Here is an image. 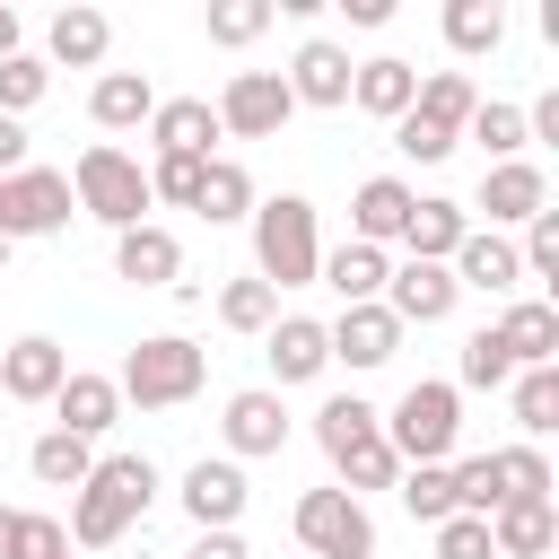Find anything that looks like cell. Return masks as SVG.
Here are the masks:
<instances>
[{
	"label": "cell",
	"instance_id": "f35d334b",
	"mask_svg": "<svg viewBox=\"0 0 559 559\" xmlns=\"http://www.w3.org/2000/svg\"><path fill=\"white\" fill-rule=\"evenodd\" d=\"M358 437H376V411H367L358 393H332V402L314 411V445L341 454V445H358Z\"/></svg>",
	"mask_w": 559,
	"mask_h": 559
},
{
	"label": "cell",
	"instance_id": "cb8c5ba5",
	"mask_svg": "<svg viewBox=\"0 0 559 559\" xmlns=\"http://www.w3.org/2000/svg\"><path fill=\"white\" fill-rule=\"evenodd\" d=\"M411 96H419V70H411V61H393V52L358 61V79H349V105H358V114H376V122H402V114H411Z\"/></svg>",
	"mask_w": 559,
	"mask_h": 559
},
{
	"label": "cell",
	"instance_id": "9c48e42d",
	"mask_svg": "<svg viewBox=\"0 0 559 559\" xmlns=\"http://www.w3.org/2000/svg\"><path fill=\"white\" fill-rule=\"evenodd\" d=\"M454 297H463V288H454V271H445V262H402V271L384 280V314H393L402 332H411V323H445V314H454Z\"/></svg>",
	"mask_w": 559,
	"mask_h": 559
},
{
	"label": "cell",
	"instance_id": "52a82bcc",
	"mask_svg": "<svg viewBox=\"0 0 559 559\" xmlns=\"http://www.w3.org/2000/svg\"><path fill=\"white\" fill-rule=\"evenodd\" d=\"M210 114H218V131H236V140H280V122L297 114V96H288L280 70H236Z\"/></svg>",
	"mask_w": 559,
	"mask_h": 559
},
{
	"label": "cell",
	"instance_id": "b9f144b4",
	"mask_svg": "<svg viewBox=\"0 0 559 559\" xmlns=\"http://www.w3.org/2000/svg\"><path fill=\"white\" fill-rule=\"evenodd\" d=\"M463 384H472V393H498V384H515V358L498 349V332H472V341H463Z\"/></svg>",
	"mask_w": 559,
	"mask_h": 559
},
{
	"label": "cell",
	"instance_id": "603a6c76",
	"mask_svg": "<svg viewBox=\"0 0 559 559\" xmlns=\"http://www.w3.org/2000/svg\"><path fill=\"white\" fill-rule=\"evenodd\" d=\"M559 542V507L550 498H507L498 515H489V550L498 559H542Z\"/></svg>",
	"mask_w": 559,
	"mask_h": 559
},
{
	"label": "cell",
	"instance_id": "5bb4252c",
	"mask_svg": "<svg viewBox=\"0 0 559 559\" xmlns=\"http://www.w3.org/2000/svg\"><path fill=\"white\" fill-rule=\"evenodd\" d=\"M183 515H192L201 533H236V515H245V472L201 454V463L183 472Z\"/></svg>",
	"mask_w": 559,
	"mask_h": 559
},
{
	"label": "cell",
	"instance_id": "ba28073f",
	"mask_svg": "<svg viewBox=\"0 0 559 559\" xmlns=\"http://www.w3.org/2000/svg\"><path fill=\"white\" fill-rule=\"evenodd\" d=\"M70 175H52V166H17L9 183H0V236H52V227H70Z\"/></svg>",
	"mask_w": 559,
	"mask_h": 559
},
{
	"label": "cell",
	"instance_id": "44dd1931",
	"mask_svg": "<svg viewBox=\"0 0 559 559\" xmlns=\"http://www.w3.org/2000/svg\"><path fill=\"white\" fill-rule=\"evenodd\" d=\"M114 271H122L131 288H175L183 245H175L166 227H148V218H140V227H122V236H114Z\"/></svg>",
	"mask_w": 559,
	"mask_h": 559
},
{
	"label": "cell",
	"instance_id": "7c38bea8",
	"mask_svg": "<svg viewBox=\"0 0 559 559\" xmlns=\"http://www.w3.org/2000/svg\"><path fill=\"white\" fill-rule=\"evenodd\" d=\"M480 210H489V236H498V227H524V218H542V210H550V183H542V166H524V157L489 166V175H480Z\"/></svg>",
	"mask_w": 559,
	"mask_h": 559
},
{
	"label": "cell",
	"instance_id": "d590c367",
	"mask_svg": "<svg viewBox=\"0 0 559 559\" xmlns=\"http://www.w3.org/2000/svg\"><path fill=\"white\" fill-rule=\"evenodd\" d=\"M218 323H227V332H271V323H280V288L227 280V288H218Z\"/></svg>",
	"mask_w": 559,
	"mask_h": 559
},
{
	"label": "cell",
	"instance_id": "ee69618b",
	"mask_svg": "<svg viewBox=\"0 0 559 559\" xmlns=\"http://www.w3.org/2000/svg\"><path fill=\"white\" fill-rule=\"evenodd\" d=\"M271 26V0H210V44H253Z\"/></svg>",
	"mask_w": 559,
	"mask_h": 559
},
{
	"label": "cell",
	"instance_id": "c3c4849f",
	"mask_svg": "<svg viewBox=\"0 0 559 559\" xmlns=\"http://www.w3.org/2000/svg\"><path fill=\"white\" fill-rule=\"evenodd\" d=\"M26 559H70V533L52 515H26Z\"/></svg>",
	"mask_w": 559,
	"mask_h": 559
},
{
	"label": "cell",
	"instance_id": "8fae6325",
	"mask_svg": "<svg viewBox=\"0 0 559 559\" xmlns=\"http://www.w3.org/2000/svg\"><path fill=\"white\" fill-rule=\"evenodd\" d=\"M61 376H70V349H61L52 332H26L17 349H0V393H9V402H52Z\"/></svg>",
	"mask_w": 559,
	"mask_h": 559
},
{
	"label": "cell",
	"instance_id": "d6986e66",
	"mask_svg": "<svg viewBox=\"0 0 559 559\" xmlns=\"http://www.w3.org/2000/svg\"><path fill=\"white\" fill-rule=\"evenodd\" d=\"M227 454H280L288 445V411H280V393L271 384H253V393H227Z\"/></svg>",
	"mask_w": 559,
	"mask_h": 559
},
{
	"label": "cell",
	"instance_id": "83f0119b",
	"mask_svg": "<svg viewBox=\"0 0 559 559\" xmlns=\"http://www.w3.org/2000/svg\"><path fill=\"white\" fill-rule=\"evenodd\" d=\"M44 44H52V61H61V70H96V61H105V44H114V26H105V9H61Z\"/></svg>",
	"mask_w": 559,
	"mask_h": 559
},
{
	"label": "cell",
	"instance_id": "d6a6232c",
	"mask_svg": "<svg viewBox=\"0 0 559 559\" xmlns=\"http://www.w3.org/2000/svg\"><path fill=\"white\" fill-rule=\"evenodd\" d=\"M332 472H341V489H349V498H367V489H393V480H402V463H393L384 428H376V437H358V445H341V454H332Z\"/></svg>",
	"mask_w": 559,
	"mask_h": 559
},
{
	"label": "cell",
	"instance_id": "f1b7e54d",
	"mask_svg": "<svg viewBox=\"0 0 559 559\" xmlns=\"http://www.w3.org/2000/svg\"><path fill=\"white\" fill-rule=\"evenodd\" d=\"M192 210H201L210 227H236V218H253V175H245L236 157H210V175H201Z\"/></svg>",
	"mask_w": 559,
	"mask_h": 559
},
{
	"label": "cell",
	"instance_id": "7a4b0ae2",
	"mask_svg": "<svg viewBox=\"0 0 559 559\" xmlns=\"http://www.w3.org/2000/svg\"><path fill=\"white\" fill-rule=\"evenodd\" d=\"M314 271H323L314 201H306V192L253 201V280H262V288H314Z\"/></svg>",
	"mask_w": 559,
	"mask_h": 559
},
{
	"label": "cell",
	"instance_id": "2e32d148",
	"mask_svg": "<svg viewBox=\"0 0 559 559\" xmlns=\"http://www.w3.org/2000/svg\"><path fill=\"white\" fill-rule=\"evenodd\" d=\"M314 280H323L341 306H384L393 262H384V245H358V236H349V245H332V253H323V271H314Z\"/></svg>",
	"mask_w": 559,
	"mask_h": 559
},
{
	"label": "cell",
	"instance_id": "ffe728a7",
	"mask_svg": "<svg viewBox=\"0 0 559 559\" xmlns=\"http://www.w3.org/2000/svg\"><path fill=\"white\" fill-rule=\"evenodd\" d=\"M148 140H157V157H210V140H218V114H210V96H157V114H148Z\"/></svg>",
	"mask_w": 559,
	"mask_h": 559
},
{
	"label": "cell",
	"instance_id": "f6af8a7d",
	"mask_svg": "<svg viewBox=\"0 0 559 559\" xmlns=\"http://www.w3.org/2000/svg\"><path fill=\"white\" fill-rule=\"evenodd\" d=\"M201 175H210V157H157V166H148V201H175V210H192Z\"/></svg>",
	"mask_w": 559,
	"mask_h": 559
},
{
	"label": "cell",
	"instance_id": "484cf974",
	"mask_svg": "<svg viewBox=\"0 0 559 559\" xmlns=\"http://www.w3.org/2000/svg\"><path fill=\"white\" fill-rule=\"evenodd\" d=\"M472 236V218H463V201H411V227H402V245H411V262H454V245Z\"/></svg>",
	"mask_w": 559,
	"mask_h": 559
},
{
	"label": "cell",
	"instance_id": "8992f818",
	"mask_svg": "<svg viewBox=\"0 0 559 559\" xmlns=\"http://www.w3.org/2000/svg\"><path fill=\"white\" fill-rule=\"evenodd\" d=\"M297 542H306V559H376V515L349 489H306L297 498Z\"/></svg>",
	"mask_w": 559,
	"mask_h": 559
},
{
	"label": "cell",
	"instance_id": "277c9868",
	"mask_svg": "<svg viewBox=\"0 0 559 559\" xmlns=\"http://www.w3.org/2000/svg\"><path fill=\"white\" fill-rule=\"evenodd\" d=\"M70 201L122 236V227H140V218H148V175H140V157H131V148L96 140V148H79V166H70Z\"/></svg>",
	"mask_w": 559,
	"mask_h": 559
},
{
	"label": "cell",
	"instance_id": "681fc988",
	"mask_svg": "<svg viewBox=\"0 0 559 559\" xmlns=\"http://www.w3.org/2000/svg\"><path fill=\"white\" fill-rule=\"evenodd\" d=\"M17 166H26V122H9V114H0V183H9Z\"/></svg>",
	"mask_w": 559,
	"mask_h": 559
},
{
	"label": "cell",
	"instance_id": "836d02e7",
	"mask_svg": "<svg viewBox=\"0 0 559 559\" xmlns=\"http://www.w3.org/2000/svg\"><path fill=\"white\" fill-rule=\"evenodd\" d=\"M515 428L524 437L559 428V367H515Z\"/></svg>",
	"mask_w": 559,
	"mask_h": 559
},
{
	"label": "cell",
	"instance_id": "5b68a950",
	"mask_svg": "<svg viewBox=\"0 0 559 559\" xmlns=\"http://www.w3.org/2000/svg\"><path fill=\"white\" fill-rule=\"evenodd\" d=\"M376 428H384L393 463H445L454 437H463V393L437 384V376H419V384L393 402V419H376Z\"/></svg>",
	"mask_w": 559,
	"mask_h": 559
},
{
	"label": "cell",
	"instance_id": "bcb514c9",
	"mask_svg": "<svg viewBox=\"0 0 559 559\" xmlns=\"http://www.w3.org/2000/svg\"><path fill=\"white\" fill-rule=\"evenodd\" d=\"M393 148H402V157H419V166H437V157H454V131H437V122L402 114V122H393Z\"/></svg>",
	"mask_w": 559,
	"mask_h": 559
},
{
	"label": "cell",
	"instance_id": "7402d4cb",
	"mask_svg": "<svg viewBox=\"0 0 559 559\" xmlns=\"http://www.w3.org/2000/svg\"><path fill=\"white\" fill-rule=\"evenodd\" d=\"M445 271H454V288H489V297H515V288H524L515 245H507V236H480V227L454 245V262H445Z\"/></svg>",
	"mask_w": 559,
	"mask_h": 559
},
{
	"label": "cell",
	"instance_id": "4dcf8cb0",
	"mask_svg": "<svg viewBox=\"0 0 559 559\" xmlns=\"http://www.w3.org/2000/svg\"><path fill=\"white\" fill-rule=\"evenodd\" d=\"M472 105H480V96H472V79H463V70H428V79H419V96H411V114H419V122H437V131H454V140H463Z\"/></svg>",
	"mask_w": 559,
	"mask_h": 559
},
{
	"label": "cell",
	"instance_id": "f5cc1de1",
	"mask_svg": "<svg viewBox=\"0 0 559 559\" xmlns=\"http://www.w3.org/2000/svg\"><path fill=\"white\" fill-rule=\"evenodd\" d=\"M341 9H349V26H384L393 17V0H341Z\"/></svg>",
	"mask_w": 559,
	"mask_h": 559
},
{
	"label": "cell",
	"instance_id": "4fadbf2b",
	"mask_svg": "<svg viewBox=\"0 0 559 559\" xmlns=\"http://www.w3.org/2000/svg\"><path fill=\"white\" fill-rule=\"evenodd\" d=\"M489 332H498V349H507L515 367H559V306H550V297H515Z\"/></svg>",
	"mask_w": 559,
	"mask_h": 559
},
{
	"label": "cell",
	"instance_id": "f907efd6",
	"mask_svg": "<svg viewBox=\"0 0 559 559\" xmlns=\"http://www.w3.org/2000/svg\"><path fill=\"white\" fill-rule=\"evenodd\" d=\"M183 559H245V542H236V533H201Z\"/></svg>",
	"mask_w": 559,
	"mask_h": 559
},
{
	"label": "cell",
	"instance_id": "9a60e30c",
	"mask_svg": "<svg viewBox=\"0 0 559 559\" xmlns=\"http://www.w3.org/2000/svg\"><path fill=\"white\" fill-rule=\"evenodd\" d=\"M411 201H419V192H411L402 175H367V183H358V201H349V236H358V245H402Z\"/></svg>",
	"mask_w": 559,
	"mask_h": 559
},
{
	"label": "cell",
	"instance_id": "30bf717a",
	"mask_svg": "<svg viewBox=\"0 0 559 559\" xmlns=\"http://www.w3.org/2000/svg\"><path fill=\"white\" fill-rule=\"evenodd\" d=\"M280 79H288V96H297V105H323V114H341V105H349V79H358V61H349L341 44H323V35H314V44H297V61H288Z\"/></svg>",
	"mask_w": 559,
	"mask_h": 559
},
{
	"label": "cell",
	"instance_id": "3957f363",
	"mask_svg": "<svg viewBox=\"0 0 559 559\" xmlns=\"http://www.w3.org/2000/svg\"><path fill=\"white\" fill-rule=\"evenodd\" d=\"M201 376H210V349H201V341H183V332H157V341H140V349L122 358L114 393H122V402H140V411H175V402H192V393H201Z\"/></svg>",
	"mask_w": 559,
	"mask_h": 559
},
{
	"label": "cell",
	"instance_id": "f546056e",
	"mask_svg": "<svg viewBox=\"0 0 559 559\" xmlns=\"http://www.w3.org/2000/svg\"><path fill=\"white\" fill-rule=\"evenodd\" d=\"M445 44H454L463 61L498 52V44H507V9H498V0H445Z\"/></svg>",
	"mask_w": 559,
	"mask_h": 559
},
{
	"label": "cell",
	"instance_id": "7bdbcfd3",
	"mask_svg": "<svg viewBox=\"0 0 559 559\" xmlns=\"http://www.w3.org/2000/svg\"><path fill=\"white\" fill-rule=\"evenodd\" d=\"M498 489H507V498H550L542 445H498Z\"/></svg>",
	"mask_w": 559,
	"mask_h": 559
},
{
	"label": "cell",
	"instance_id": "816d5d0a",
	"mask_svg": "<svg viewBox=\"0 0 559 559\" xmlns=\"http://www.w3.org/2000/svg\"><path fill=\"white\" fill-rule=\"evenodd\" d=\"M0 559H26V515L0 507Z\"/></svg>",
	"mask_w": 559,
	"mask_h": 559
},
{
	"label": "cell",
	"instance_id": "ac0fdd59",
	"mask_svg": "<svg viewBox=\"0 0 559 559\" xmlns=\"http://www.w3.org/2000/svg\"><path fill=\"white\" fill-rule=\"evenodd\" d=\"M262 358H271V376H280V384H314V376L332 367V341H323V323H314V314H280V323H271V341H262Z\"/></svg>",
	"mask_w": 559,
	"mask_h": 559
},
{
	"label": "cell",
	"instance_id": "7dc6e473",
	"mask_svg": "<svg viewBox=\"0 0 559 559\" xmlns=\"http://www.w3.org/2000/svg\"><path fill=\"white\" fill-rule=\"evenodd\" d=\"M437 559H498V550H489V524H480V515H445V524H437Z\"/></svg>",
	"mask_w": 559,
	"mask_h": 559
},
{
	"label": "cell",
	"instance_id": "d4e9b609",
	"mask_svg": "<svg viewBox=\"0 0 559 559\" xmlns=\"http://www.w3.org/2000/svg\"><path fill=\"white\" fill-rule=\"evenodd\" d=\"M52 411H61V428H70V437H87V445H96V437L122 419V393H114V376H79V367H70V376H61V393H52Z\"/></svg>",
	"mask_w": 559,
	"mask_h": 559
},
{
	"label": "cell",
	"instance_id": "e0dca14e",
	"mask_svg": "<svg viewBox=\"0 0 559 559\" xmlns=\"http://www.w3.org/2000/svg\"><path fill=\"white\" fill-rule=\"evenodd\" d=\"M323 341H332L341 367H384V358L402 349V323H393L384 306H341V323H323Z\"/></svg>",
	"mask_w": 559,
	"mask_h": 559
},
{
	"label": "cell",
	"instance_id": "74e56055",
	"mask_svg": "<svg viewBox=\"0 0 559 559\" xmlns=\"http://www.w3.org/2000/svg\"><path fill=\"white\" fill-rule=\"evenodd\" d=\"M463 140H480V148H489V166H507V157L524 148V105H472Z\"/></svg>",
	"mask_w": 559,
	"mask_h": 559
},
{
	"label": "cell",
	"instance_id": "6da1fadb",
	"mask_svg": "<svg viewBox=\"0 0 559 559\" xmlns=\"http://www.w3.org/2000/svg\"><path fill=\"white\" fill-rule=\"evenodd\" d=\"M157 498V463L148 454H105L87 480H79V507H70V542L79 550H114Z\"/></svg>",
	"mask_w": 559,
	"mask_h": 559
},
{
	"label": "cell",
	"instance_id": "db71d44e",
	"mask_svg": "<svg viewBox=\"0 0 559 559\" xmlns=\"http://www.w3.org/2000/svg\"><path fill=\"white\" fill-rule=\"evenodd\" d=\"M9 52H17V9L0 0V61H9Z\"/></svg>",
	"mask_w": 559,
	"mask_h": 559
},
{
	"label": "cell",
	"instance_id": "ab89813d",
	"mask_svg": "<svg viewBox=\"0 0 559 559\" xmlns=\"http://www.w3.org/2000/svg\"><path fill=\"white\" fill-rule=\"evenodd\" d=\"M44 87H52V61H35V52H9V61H0V114H9V122H17Z\"/></svg>",
	"mask_w": 559,
	"mask_h": 559
},
{
	"label": "cell",
	"instance_id": "60d3db41",
	"mask_svg": "<svg viewBox=\"0 0 559 559\" xmlns=\"http://www.w3.org/2000/svg\"><path fill=\"white\" fill-rule=\"evenodd\" d=\"M524 280H542V288H559V210H542V218H524Z\"/></svg>",
	"mask_w": 559,
	"mask_h": 559
},
{
	"label": "cell",
	"instance_id": "4316f807",
	"mask_svg": "<svg viewBox=\"0 0 559 559\" xmlns=\"http://www.w3.org/2000/svg\"><path fill=\"white\" fill-rule=\"evenodd\" d=\"M87 114H96L105 131H131V122H148V114H157V87H148V70H105V79H96V96H87Z\"/></svg>",
	"mask_w": 559,
	"mask_h": 559
},
{
	"label": "cell",
	"instance_id": "8d00e7d4",
	"mask_svg": "<svg viewBox=\"0 0 559 559\" xmlns=\"http://www.w3.org/2000/svg\"><path fill=\"white\" fill-rule=\"evenodd\" d=\"M393 489H402V507H411L419 524H445V515H454V472H445V463H411Z\"/></svg>",
	"mask_w": 559,
	"mask_h": 559
},
{
	"label": "cell",
	"instance_id": "1f68e13d",
	"mask_svg": "<svg viewBox=\"0 0 559 559\" xmlns=\"http://www.w3.org/2000/svg\"><path fill=\"white\" fill-rule=\"evenodd\" d=\"M26 463H35V480H44V489H79V480L96 472V445H87V437H70V428H44Z\"/></svg>",
	"mask_w": 559,
	"mask_h": 559
},
{
	"label": "cell",
	"instance_id": "e575fe53",
	"mask_svg": "<svg viewBox=\"0 0 559 559\" xmlns=\"http://www.w3.org/2000/svg\"><path fill=\"white\" fill-rule=\"evenodd\" d=\"M454 472V515H498L507 507V489H498V454H463V463H445Z\"/></svg>",
	"mask_w": 559,
	"mask_h": 559
}]
</instances>
